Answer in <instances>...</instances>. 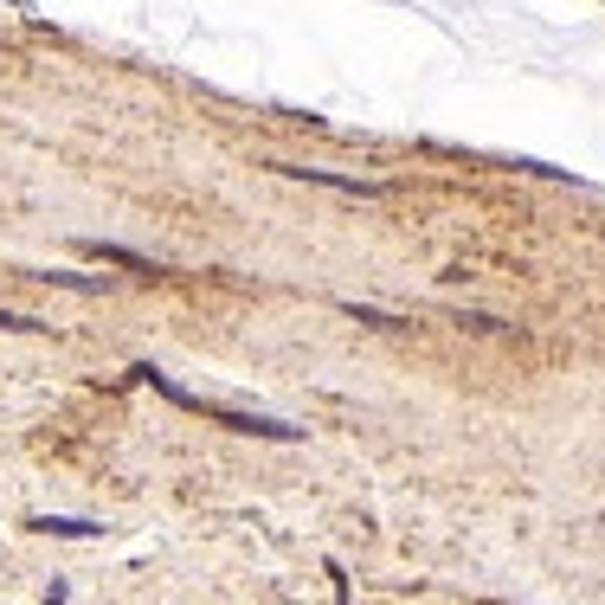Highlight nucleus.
<instances>
[{"label": "nucleus", "instance_id": "nucleus-1", "mask_svg": "<svg viewBox=\"0 0 605 605\" xmlns=\"http://www.w3.org/2000/svg\"><path fill=\"white\" fill-rule=\"evenodd\" d=\"M33 529H45V534H97V522H65V516H45V522H33Z\"/></svg>", "mask_w": 605, "mask_h": 605}]
</instances>
